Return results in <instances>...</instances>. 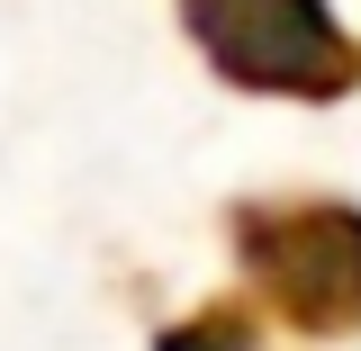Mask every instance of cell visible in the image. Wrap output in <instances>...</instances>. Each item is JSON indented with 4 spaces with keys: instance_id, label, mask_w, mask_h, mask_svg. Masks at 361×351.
I'll use <instances>...</instances> for the list:
<instances>
[{
    "instance_id": "3957f363",
    "label": "cell",
    "mask_w": 361,
    "mask_h": 351,
    "mask_svg": "<svg viewBox=\"0 0 361 351\" xmlns=\"http://www.w3.org/2000/svg\"><path fill=\"white\" fill-rule=\"evenodd\" d=\"M163 351H253V343H244L235 324H190V333H172Z\"/></svg>"
},
{
    "instance_id": "6da1fadb",
    "label": "cell",
    "mask_w": 361,
    "mask_h": 351,
    "mask_svg": "<svg viewBox=\"0 0 361 351\" xmlns=\"http://www.w3.org/2000/svg\"><path fill=\"white\" fill-rule=\"evenodd\" d=\"M190 27L253 90H343L353 82V45L325 18V0H190Z\"/></svg>"
},
{
    "instance_id": "7a4b0ae2",
    "label": "cell",
    "mask_w": 361,
    "mask_h": 351,
    "mask_svg": "<svg viewBox=\"0 0 361 351\" xmlns=\"http://www.w3.org/2000/svg\"><path fill=\"white\" fill-rule=\"evenodd\" d=\"M244 243H253V262L289 315H307V324L361 315V217L353 208H298L280 225H253Z\"/></svg>"
}]
</instances>
